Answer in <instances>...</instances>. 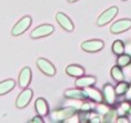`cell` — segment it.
I'll use <instances>...</instances> for the list:
<instances>
[{
  "instance_id": "cell-1",
  "label": "cell",
  "mask_w": 131,
  "mask_h": 123,
  "mask_svg": "<svg viewBox=\"0 0 131 123\" xmlns=\"http://www.w3.org/2000/svg\"><path fill=\"white\" fill-rule=\"evenodd\" d=\"M31 23H32V20H31V17H30V16H24V17H22L13 27L12 35H13V36H15V37L21 36V35L24 33V32L29 29V27L31 25Z\"/></svg>"
},
{
  "instance_id": "cell-2",
  "label": "cell",
  "mask_w": 131,
  "mask_h": 123,
  "mask_svg": "<svg viewBox=\"0 0 131 123\" xmlns=\"http://www.w3.org/2000/svg\"><path fill=\"white\" fill-rule=\"evenodd\" d=\"M105 44L102 40H99V39H92V40H86L84 43H82L81 47L83 51L89 53H95L99 52L104 48Z\"/></svg>"
},
{
  "instance_id": "cell-3",
  "label": "cell",
  "mask_w": 131,
  "mask_h": 123,
  "mask_svg": "<svg viewBox=\"0 0 131 123\" xmlns=\"http://www.w3.org/2000/svg\"><path fill=\"white\" fill-rule=\"evenodd\" d=\"M118 13V8L117 7H112V8L107 9L105 10L101 15L98 17V21H97V24L99 27H102V25H106L107 23H109Z\"/></svg>"
},
{
  "instance_id": "cell-4",
  "label": "cell",
  "mask_w": 131,
  "mask_h": 123,
  "mask_svg": "<svg viewBox=\"0 0 131 123\" xmlns=\"http://www.w3.org/2000/svg\"><path fill=\"white\" fill-rule=\"evenodd\" d=\"M54 32V27L51 24H43L37 27L34 31L31 32V37L34 39H38V38H43V37L50 36L51 33Z\"/></svg>"
},
{
  "instance_id": "cell-5",
  "label": "cell",
  "mask_w": 131,
  "mask_h": 123,
  "mask_svg": "<svg viewBox=\"0 0 131 123\" xmlns=\"http://www.w3.org/2000/svg\"><path fill=\"white\" fill-rule=\"evenodd\" d=\"M130 28H131L130 18H122V20H118L115 23H113V25L111 27V32L112 33H121V32L129 30Z\"/></svg>"
},
{
  "instance_id": "cell-6",
  "label": "cell",
  "mask_w": 131,
  "mask_h": 123,
  "mask_svg": "<svg viewBox=\"0 0 131 123\" xmlns=\"http://www.w3.org/2000/svg\"><path fill=\"white\" fill-rule=\"evenodd\" d=\"M37 66H38V68L40 69L41 73H44L45 75L47 76H54L55 75V67L53 66L52 62H50L48 60L46 59H43V58H40V59L37 60Z\"/></svg>"
},
{
  "instance_id": "cell-7",
  "label": "cell",
  "mask_w": 131,
  "mask_h": 123,
  "mask_svg": "<svg viewBox=\"0 0 131 123\" xmlns=\"http://www.w3.org/2000/svg\"><path fill=\"white\" fill-rule=\"evenodd\" d=\"M32 96H34V92L30 89H25L24 91H22L17 97V100H16V107L17 108H24L29 105L30 100H31Z\"/></svg>"
},
{
  "instance_id": "cell-8",
  "label": "cell",
  "mask_w": 131,
  "mask_h": 123,
  "mask_svg": "<svg viewBox=\"0 0 131 123\" xmlns=\"http://www.w3.org/2000/svg\"><path fill=\"white\" fill-rule=\"evenodd\" d=\"M75 114V109L74 108H63V109H59V110H54L51 115V119L54 122H59L62 120H66L68 117L72 116Z\"/></svg>"
},
{
  "instance_id": "cell-9",
  "label": "cell",
  "mask_w": 131,
  "mask_h": 123,
  "mask_svg": "<svg viewBox=\"0 0 131 123\" xmlns=\"http://www.w3.org/2000/svg\"><path fill=\"white\" fill-rule=\"evenodd\" d=\"M31 77H32L31 69L29 67H24L21 70L20 76H18V84H20V86L25 89L30 84V82H31Z\"/></svg>"
},
{
  "instance_id": "cell-10",
  "label": "cell",
  "mask_w": 131,
  "mask_h": 123,
  "mask_svg": "<svg viewBox=\"0 0 131 123\" xmlns=\"http://www.w3.org/2000/svg\"><path fill=\"white\" fill-rule=\"evenodd\" d=\"M55 17H57V21H58V23H59V25L61 28H63L66 31H70V32H71L72 30H74V24H72L71 20H70V18L68 17L66 14L58 13Z\"/></svg>"
},
{
  "instance_id": "cell-11",
  "label": "cell",
  "mask_w": 131,
  "mask_h": 123,
  "mask_svg": "<svg viewBox=\"0 0 131 123\" xmlns=\"http://www.w3.org/2000/svg\"><path fill=\"white\" fill-rule=\"evenodd\" d=\"M95 77L93 76H81L77 78V81L75 82L77 87H88L92 86L93 84H95Z\"/></svg>"
},
{
  "instance_id": "cell-12",
  "label": "cell",
  "mask_w": 131,
  "mask_h": 123,
  "mask_svg": "<svg viewBox=\"0 0 131 123\" xmlns=\"http://www.w3.org/2000/svg\"><path fill=\"white\" fill-rule=\"evenodd\" d=\"M35 107H36L38 115H40V116H45V115L48 114V105L45 99L38 98L36 100V103H35Z\"/></svg>"
},
{
  "instance_id": "cell-13",
  "label": "cell",
  "mask_w": 131,
  "mask_h": 123,
  "mask_svg": "<svg viewBox=\"0 0 131 123\" xmlns=\"http://www.w3.org/2000/svg\"><path fill=\"white\" fill-rule=\"evenodd\" d=\"M115 89L112 86L111 84H107L105 85L104 87V97H105V100L109 104V105H113L115 103Z\"/></svg>"
},
{
  "instance_id": "cell-14",
  "label": "cell",
  "mask_w": 131,
  "mask_h": 123,
  "mask_svg": "<svg viewBox=\"0 0 131 123\" xmlns=\"http://www.w3.org/2000/svg\"><path fill=\"white\" fill-rule=\"evenodd\" d=\"M66 73L72 77H81L84 75V68L78 64H70L66 68Z\"/></svg>"
},
{
  "instance_id": "cell-15",
  "label": "cell",
  "mask_w": 131,
  "mask_h": 123,
  "mask_svg": "<svg viewBox=\"0 0 131 123\" xmlns=\"http://www.w3.org/2000/svg\"><path fill=\"white\" fill-rule=\"evenodd\" d=\"M64 96L67 98H75V99H84L88 97L85 91H82L79 89H72V90H67L64 92Z\"/></svg>"
},
{
  "instance_id": "cell-16",
  "label": "cell",
  "mask_w": 131,
  "mask_h": 123,
  "mask_svg": "<svg viewBox=\"0 0 131 123\" xmlns=\"http://www.w3.org/2000/svg\"><path fill=\"white\" fill-rule=\"evenodd\" d=\"M14 87H15V81L13 80H6L4 82H0V96L8 93Z\"/></svg>"
},
{
  "instance_id": "cell-17",
  "label": "cell",
  "mask_w": 131,
  "mask_h": 123,
  "mask_svg": "<svg viewBox=\"0 0 131 123\" xmlns=\"http://www.w3.org/2000/svg\"><path fill=\"white\" fill-rule=\"evenodd\" d=\"M85 92H86V94H88L89 98H91L92 100L97 101V103H101V101H102V96H101V93H100L98 90L88 86V87H86V91Z\"/></svg>"
},
{
  "instance_id": "cell-18",
  "label": "cell",
  "mask_w": 131,
  "mask_h": 123,
  "mask_svg": "<svg viewBox=\"0 0 131 123\" xmlns=\"http://www.w3.org/2000/svg\"><path fill=\"white\" fill-rule=\"evenodd\" d=\"M111 74H112V77H113L116 82H122L123 78H124V75H123L122 70H121V67L118 66V64L112 68Z\"/></svg>"
},
{
  "instance_id": "cell-19",
  "label": "cell",
  "mask_w": 131,
  "mask_h": 123,
  "mask_svg": "<svg viewBox=\"0 0 131 123\" xmlns=\"http://www.w3.org/2000/svg\"><path fill=\"white\" fill-rule=\"evenodd\" d=\"M112 50H113L114 54H116V55L123 54V53H124V43H123L122 40H115L113 43Z\"/></svg>"
},
{
  "instance_id": "cell-20",
  "label": "cell",
  "mask_w": 131,
  "mask_h": 123,
  "mask_svg": "<svg viewBox=\"0 0 131 123\" xmlns=\"http://www.w3.org/2000/svg\"><path fill=\"white\" fill-rule=\"evenodd\" d=\"M131 63V57L129 54H121L117 58V64L120 67H127Z\"/></svg>"
},
{
  "instance_id": "cell-21",
  "label": "cell",
  "mask_w": 131,
  "mask_h": 123,
  "mask_svg": "<svg viewBox=\"0 0 131 123\" xmlns=\"http://www.w3.org/2000/svg\"><path fill=\"white\" fill-rule=\"evenodd\" d=\"M129 90V84L127 82H121L120 84L116 86L115 89V93L118 94V96H122V94L127 93V91Z\"/></svg>"
},
{
  "instance_id": "cell-22",
  "label": "cell",
  "mask_w": 131,
  "mask_h": 123,
  "mask_svg": "<svg viewBox=\"0 0 131 123\" xmlns=\"http://www.w3.org/2000/svg\"><path fill=\"white\" fill-rule=\"evenodd\" d=\"M115 116H116V113L114 110L107 112V114L105 115V122H115Z\"/></svg>"
},
{
  "instance_id": "cell-23",
  "label": "cell",
  "mask_w": 131,
  "mask_h": 123,
  "mask_svg": "<svg viewBox=\"0 0 131 123\" xmlns=\"http://www.w3.org/2000/svg\"><path fill=\"white\" fill-rule=\"evenodd\" d=\"M31 122H34V123H41V122H44V120H43V117L39 115V116H35L34 119L31 120Z\"/></svg>"
},
{
  "instance_id": "cell-24",
  "label": "cell",
  "mask_w": 131,
  "mask_h": 123,
  "mask_svg": "<svg viewBox=\"0 0 131 123\" xmlns=\"http://www.w3.org/2000/svg\"><path fill=\"white\" fill-rule=\"evenodd\" d=\"M90 108H91V106L89 105V104H84V105L81 107V110L82 112H85V110H90Z\"/></svg>"
},
{
  "instance_id": "cell-25",
  "label": "cell",
  "mask_w": 131,
  "mask_h": 123,
  "mask_svg": "<svg viewBox=\"0 0 131 123\" xmlns=\"http://www.w3.org/2000/svg\"><path fill=\"white\" fill-rule=\"evenodd\" d=\"M116 122H118V123H128V122H129V120H128L127 119V117H118V119H117V121H116Z\"/></svg>"
},
{
  "instance_id": "cell-26",
  "label": "cell",
  "mask_w": 131,
  "mask_h": 123,
  "mask_svg": "<svg viewBox=\"0 0 131 123\" xmlns=\"http://www.w3.org/2000/svg\"><path fill=\"white\" fill-rule=\"evenodd\" d=\"M125 97H127L128 100H130V99H131V86H129V91L127 92V96H125Z\"/></svg>"
},
{
  "instance_id": "cell-27",
  "label": "cell",
  "mask_w": 131,
  "mask_h": 123,
  "mask_svg": "<svg viewBox=\"0 0 131 123\" xmlns=\"http://www.w3.org/2000/svg\"><path fill=\"white\" fill-rule=\"evenodd\" d=\"M90 122H93V123H95V122H100V120H99V117H94V119H92Z\"/></svg>"
},
{
  "instance_id": "cell-28",
  "label": "cell",
  "mask_w": 131,
  "mask_h": 123,
  "mask_svg": "<svg viewBox=\"0 0 131 123\" xmlns=\"http://www.w3.org/2000/svg\"><path fill=\"white\" fill-rule=\"evenodd\" d=\"M69 2H75V1H77V0H68Z\"/></svg>"
},
{
  "instance_id": "cell-29",
  "label": "cell",
  "mask_w": 131,
  "mask_h": 123,
  "mask_svg": "<svg viewBox=\"0 0 131 123\" xmlns=\"http://www.w3.org/2000/svg\"><path fill=\"white\" fill-rule=\"evenodd\" d=\"M130 113H131V108H130Z\"/></svg>"
},
{
  "instance_id": "cell-30",
  "label": "cell",
  "mask_w": 131,
  "mask_h": 123,
  "mask_svg": "<svg viewBox=\"0 0 131 123\" xmlns=\"http://www.w3.org/2000/svg\"><path fill=\"white\" fill-rule=\"evenodd\" d=\"M123 1H125V0H123Z\"/></svg>"
}]
</instances>
